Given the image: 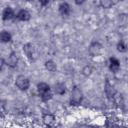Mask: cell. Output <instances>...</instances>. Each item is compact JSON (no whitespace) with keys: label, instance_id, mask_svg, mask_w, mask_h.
<instances>
[{"label":"cell","instance_id":"obj_1","mask_svg":"<svg viewBox=\"0 0 128 128\" xmlns=\"http://www.w3.org/2000/svg\"><path fill=\"white\" fill-rule=\"evenodd\" d=\"M37 91H38V94H39V96L41 97V99L43 101H48V100H50L52 98L51 88L45 82L38 83V85H37Z\"/></svg>","mask_w":128,"mask_h":128},{"label":"cell","instance_id":"obj_2","mask_svg":"<svg viewBox=\"0 0 128 128\" xmlns=\"http://www.w3.org/2000/svg\"><path fill=\"white\" fill-rule=\"evenodd\" d=\"M83 99V94L82 91L78 87H73L71 91V97H70V103L72 105H79L82 102Z\"/></svg>","mask_w":128,"mask_h":128},{"label":"cell","instance_id":"obj_3","mask_svg":"<svg viewBox=\"0 0 128 128\" xmlns=\"http://www.w3.org/2000/svg\"><path fill=\"white\" fill-rule=\"evenodd\" d=\"M15 84H16V86H17L20 90L25 91V90H27V89L29 88V86H30V81H29V79H28L26 76H24V75H19V76L16 77Z\"/></svg>","mask_w":128,"mask_h":128},{"label":"cell","instance_id":"obj_4","mask_svg":"<svg viewBox=\"0 0 128 128\" xmlns=\"http://www.w3.org/2000/svg\"><path fill=\"white\" fill-rule=\"evenodd\" d=\"M23 50H24L26 56H27L30 60H34V59H35L36 53H35V49H34V47H33L32 44H29V43H28V44H25V45L23 46Z\"/></svg>","mask_w":128,"mask_h":128},{"label":"cell","instance_id":"obj_5","mask_svg":"<svg viewBox=\"0 0 128 128\" xmlns=\"http://www.w3.org/2000/svg\"><path fill=\"white\" fill-rule=\"evenodd\" d=\"M17 63H18V56H17V54L15 52L10 53L9 56H8V58L5 61V64H7L11 68H14V67L17 66Z\"/></svg>","mask_w":128,"mask_h":128},{"label":"cell","instance_id":"obj_6","mask_svg":"<svg viewBox=\"0 0 128 128\" xmlns=\"http://www.w3.org/2000/svg\"><path fill=\"white\" fill-rule=\"evenodd\" d=\"M14 16H15V14H14V11H13V9L11 7L7 6V7L4 8V10L2 12V19L4 21L11 20L12 18H14Z\"/></svg>","mask_w":128,"mask_h":128},{"label":"cell","instance_id":"obj_7","mask_svg":"<svg viewBox=\"0 0 128 128\" xmlns=\"http://www.w3.org/2000/svg\"><path fill=\"white\" fill-rule=\"evenodd\" d=\"M109 68L114 73L118 72L119 69H120V62H119V60L117 58H115V57H111L109 59Z\"/></svg>","mask_w":128,"mask_h":128},{"label":"cell","instance_id":"obj_8","mask_svg":"<svg viewBox=\"0 0 128 128\" xmlns=\"http://www.w3.org/2000/svg\"><path fill=\"white\" fill-rule=\"evenodd\" d=\"M58 9H59L60 14L63 15V16H68V15L70 14V12H71L70 5H69L67 2H62V3H60Z\"/></svg>","mask_w":128,"mask_h":128},{"label":"cell","instance_id":"obj_9","mask_svg":"<svg viewBox=\"0 0 128 128\" xmlns=\"http://www.w3.org/2000/svg\"><path fill=\"white\" fill-rule=\"evenodd\" d=\"M30 17H31V15H30L29 11H27V10H25V9L20 10V11L16 14V18H17L18 20H20V21H28V20L30 19Z\"/></svg>","mask_w":128,"mask_h":128},{"label":"cell","instance_id":"obj_10","mask_svg":"<svg viewBox=\"0 0 128 128\" xmlns=\"http://www.w3.org/2000/svg\"><path fill=\"white\" fill-rule=\"evenodd\" d=\"M11 39H12V35L10 34V32H8L6 30H2L0 32V42L8 43L11 41Z\"/></svg>","mask_w":128,"mask_h":128},{"label":"cell","instance_id":"obj_11","mask_svg":"<svg viewBox=\"0 0 128 128\" xmlns=\"http://www.w3.org/2000/svg\"><path fill=\"white\" fill-rule=\"evenodd\" d=\"M100 50H101V45L99 44V43H93L91 46H90V48H89V52H90V54L91 55H93V56H95V55H97L99 52H100Z\"/></svg>","mask_w":128,"mask_h":128},{"label":"cell","instance_id":"obj_12","mask_svg":"<svg viewBox=\"0 0 128 128\" xmlns=\"http://www.w3.org/2000/svg\"><path fill=\"white\" fill-rule=\"evenodd\" d=\"M45 68L49 72H55L57 70V65L53 60H48L45 62Z\"/></svg>","mask_w":128,"mask_h":128},{"label":"cell","instance_id":"obj_13","mask_svg":"<svg viewBox=\"0 0 128 128\" xmlns=\"http://www.w3.org/2000/svg\"><path fill=\"white\" fill-rule=\"evenodd\" d=\"M55 93L58 95H63L66 92V87L63 83H57L55 84Z\"/></svg>","mask_w":128,"mask_h":128},{"label":"cell","instance_id":"obj_14","mask_svg":"<svg viewBox=\"0 0 128 128\" xmlns=\"http://www.w3.org/2000/svg\"><path fill=\"white\" fill-rule=\"evenodd\" d=\"M43 121H44V123L46 124V125H52V124H54V122H55V117H54V115H52V114H45L44 116H43Z\"/></svg>","mask_w":128,"mask_h":128},{"label":"cell","instance_id":"obj_15","mask_svg":"<svg viewBox=\"0 0 128 128\" xmlns=\"http://www.w3.org/2000/svg\"><path fill=\"white\" fill-rule=\"evenodd\" d=\"M115 2L113 1H110V0H101L100 1V5L102 8H105V9H108V8H111L113 5H114Z\"/></svg>","mask_w":128,"mask_h":128},{"label":"cell","instance_id":"obj_16","mask_svg":"<svg viewBox=\"0 0 128 128\" xmlns=\"http://www.w3.org/2000/svg\"><path fill=\"white\" fill-rule=\"evenodd\" d=\"M126 48H127V46H126V44L124 43V41L118 42V44H117V50H118L119 52H125V51H126Z\"/></svg>","mask_w":128,"mask_h":128},{"label":"cell","instance_id":"obj_17","mask_svg":"<svg viewBox=\"0 0 128 128\" xmlns=\"http://www.w3.org/2000/svg\"><path fill=\"white\" fill-rule=\"evenodd\" d=\"M4 111H5V106L2 102H0V114H2Z\"/></svg>","mask_w":128,"mask_h":128},{"label":"cell","instance_id":"obj_18","mask_svg":"<svg viewBox=\"0 0 128 128\" xmlns=\"http://www.w3.org/2000/svg\"><path fill=\"white\" fill-rule=\"evenodd\" d=\"M4 64H5V61H4V59L0 57V70H2V68H3Z\"/></svg>","mask_w":128,"mask_h":128},{"label":"cell","instance_id":"obj_19","mask_svg":"<svg viewBox=\"0 0 128 128\" xmlns=\"http://www.w3.org/2000/svg\"><path fill=\"white\" fill-rule=\"evenodd\" d=\"M40 4H41V5H43V6L48 5V4H49V1H40Z\"/></svg>","mask_w":128,"mask_h":128}]
</instances>
